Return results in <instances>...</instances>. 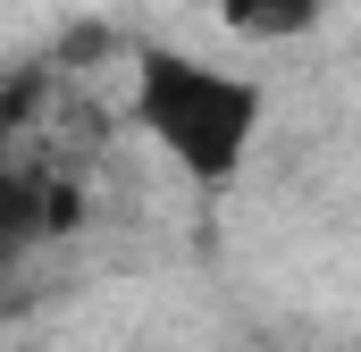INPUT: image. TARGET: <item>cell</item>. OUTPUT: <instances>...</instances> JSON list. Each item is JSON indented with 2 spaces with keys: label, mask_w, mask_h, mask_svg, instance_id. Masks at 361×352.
<instances>
[{
  "label": "cell",
  "mask_w": 361,
  "mask_h": 352,
  "mask_svg": "<svg viewBox=\"0 0 361 352\" xmlns=\"http://www.w3.org/2000/svg\"><path fill=\"white\" fill-rule=\"evenodd\" d=\"M126 118L152 134V151L193 184H235L261 151L269 92L244 68L185 51V42H135L126 51Z\"/></svg>",
  "instance_id": "1"
},
{
  "label": "cell",
  "mask_w": 361,
  "mask_h": 352,
  "mask_svg": "<svg viewBox=\"0 0 361 352\" xmlns=\"http://www.w3.org/2000/svg\"><path fill=\"white\" fill-rule=\"evenodd\" d=\"M210 17L235 42H302L328 17V0H210Z\"/></svg>",
  "instance_id": "2"
}]
</instances>
